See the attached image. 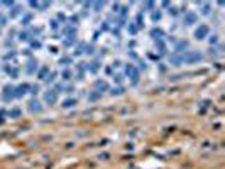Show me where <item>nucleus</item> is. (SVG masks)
Returning <instances> with one entry per match:
<instances>
[{"instance_id":"1","label":"nucleus","mask_w":225,"mask_h":169,"mask_svg":"<svg viewBox=\"0 0 225 169\" xmlns=\"http://www.w3.org/2000/svg\"><path fill=\"white\" fill-rule=\"evenodd\" d=\"M202 59V54L200 52H190V54L183 56V61H186V63H191V61H198Z\"/></svg>"},{"instance_id":"2","label":"nucleus","mask_w":225,"mask_h":169,"mask_svg":"<svg viewBox=\"0 0 225 169\" xmlns=\"http://www.w3.org/2000/svg\"><path fill=\"white\" fill-rule=\"evenodd\" d=\"M127 75L132 76V80L137 81V78H139V73H137V69L134 68V66H127Z\"/></svg>"},{"instance_id":"3","label":"nucleus","mask_w":225,"mask_h":169,"mask_svg":"<svg viewBox=\"0 0 225 169\" xmlns=\"http://www.w3.org/2000/svg\"><path fill=\"white\" fill-rule=\"evenodd\" d=\"M56 98H58L56 92H48V93H46V97H44V100L48 102V103H54V102H56Z\"/></svg>"},{"instance_id":"4","label":"nucleus","mask_w":225,"mask_h":169,"mask_svg":"<svg viewBox=\"0 0 225 169\" xmlns=\"http://www.w3.org/2000/svg\"><path fill=\"white\" fill-rule=\"evenodd\" d=\"M207 32H208V29L205 27V26H202L200 29H197V32H195V36H197L198 39H203L207 36Z\"/></svg>"},{"instance_id":"5","label":"nucleus","mask_w":225,"mask_h":169,"mask_svg":"<svg viewBox=\"0 0 225 169\" xmlns=\"http://www.w3.org/2000/svg\"><path fill=\"white\" fill-rule=\"evenodd\" d=\"M31 110L32 112H41V107H39V103H37V102H31Z\"/></svg>"},{"instance_id":"6","label":"nucleus","mask_w":225,"mask_h":169,"mask_svg":"<svg viewBox=\"0 0 225 169\" xmlns=\"http://www.w3.org/2000/svg\"><path fill=\"white\" fill-rule=\"evenodd\" d=\"M26 90H27L26 85H24V86H19V88H17V93H15V97H20V95H24V93H26Z\"/></svg>"},{"instance_id":"7","label":"nucleus","mask_w":225,"mask_h":169,"mask_svg":"<svg viewBox=\"0 0 225 169\" xmlns=\"http://www.w3.org/2000/svg\"><path fill=\"white\" fill-rule=\"evenodd\" d=\"M186 22H195V15L193 14H188V15H186Z\"/></svg>"},{"instance_id":"8","label":"nucleus","mask_w":225,"mask_h":169,"mask_svg":"<svg viewBox=\"0 0 225 169\" xmlns=\"http://www.w3.org/2000/svg\"><path fill=\"white\" fill-rule=\"evenodd\" d=\"M74 103V100H68V102H64V107H71Z\"/></svg>"},{"instance_id":"9","label":"nucleus","mask_w":225,"mask_h":169,"mask_svg":"<svg viewBox=\"0 0 225 169\" xmlns=\"http://www.w3.org/2000/svg\"><path fill=\"white\" fill-rule=\"evenodd\" d=\"M208 12H210L208 10V5H203V14H208Z\"/></svg>"}]
</instances>
